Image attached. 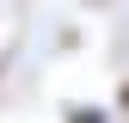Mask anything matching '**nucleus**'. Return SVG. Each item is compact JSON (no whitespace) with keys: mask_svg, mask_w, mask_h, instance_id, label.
Masks as SVG:
<instances>
[{"mask_svg":"<svg viewBox=\"0 0 129 123\" xmlns=\"http://www.w3.org/2000/svg\"><path fill=\"white\" fill-rule=\"evenodd\" d=\"M61 123H111V111H105V105H68Z\"/></svg>","mask_w":129,"mask_h":123,"instance_id":"f257e3e1","label":"nucleus"},{"mask_svg":"<svg viewBox=\"0 0 129 123\" xmlns=\"http://www.w3.org/2000/svg\"><path fill=\"white\" fill-rule=\"evenodd\" d=\"M123 105H129V86H123Z\"/></svg>","mask_w":129,"mask_h":123,"instance_id":"f03ea898","label":"nucleus"}]
</instances>
